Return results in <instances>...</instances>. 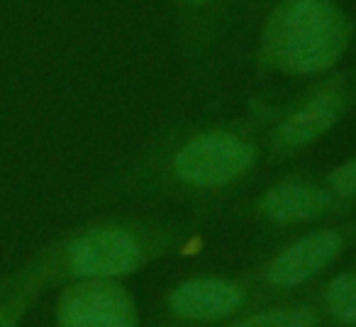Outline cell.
I'll return each instance as SVG.
<instances>
[{
  "mask_svg": "<svg viewBox=\"0 0 356 327\" xmlns=\"http://www.w3.org/2000/svg\"><path fill=\"white\" fill-rule=\"evenodd\" d=\"M349 25L330 0H283L264 30V56L288 74H317L339 61Z\"/></svg>",
  "mask_w": 356,
  "mask_h": 327,
  "instance_id": "obj_1",
  "label": "cell"
},
{
  "mask_svg": "<svg viewBox=\"0 0 356 327\" xmlns=\"http://www.w3.org/2000/svg\"><path fill=\"white\" fill-rule=\"evenodd\" d=\"M257 149L227 132H210L195 137L176 154V174L191 186H215L232 184L252 169Z\"/></svg>",
  "mask_w": 356,
  "mask_h": 327,
  "instance_id": "obj_2",
  "label": "cell"
},
{
  "mask_svg": "<svg viewBox=\"0 0 356 327\" xmlns=\"http://www.w3.org/2000/svg\"><path fill=\"white\" fill-rule=\"evenodd\" d=\"M61 325L69 327H129L137 310L124 288L108 278H86L66 288L56 308Z\"/></svg>",
  "mask_w": 356,
  "mask_h": 327,
  "instance_id": "obj_3",
  "label": "cell"
},
{
  "mask_svg": "<svg viewBox=\"0 0 356 327\" xmlns=\"http://www.w3.org/2000/svg\"><path fill=\"white\" fill-rule=\"evenodd\" d=\"M142 262L137 242L120 230H93L69 247V264L76 276L118 278L127 276Z\"/></svg>",
  "mask_w": 356,
  "mask_h": 327,
  "instance_id": "obj_4",
  "label": "cell"
},
{
  "mask_svg": "<svg viewBox=\"0 0 356 327\" xmlns=\"http://www.w3.org/2000/svg\"><path fill=\"white\" fill-rule=\"evenodd\" d=\"M339 249H341V237L337 232H332V230L307 234V237H302L300 242L288 247L286 252H281L268 264L266 269L268 283H273L278 288L300 286L312 273L325 269L339 254Z\"/></svg>",
  "mask_w": 356,
  "mask_h": 327,
  "instance_id": "obj_5",
  "label": "cell"
},
{
  "mask_svg": "<svg viewBox=\"0 0 356 327\" xmlns=\"http://www.w3.org/2000/svg\"><path fill=\"white\" fill-rule=\"evenodd\" d=\"M239 286L222 278H191L171 293V310L186 320H218L239 310Z\"/></svg>",
  "mask_w": 356,
  "mask_h": 327,
  "instance_id": "obj_6",
  "label": "cell"
},
{
  "mask_svg": "<svg viewBox=\"0 0 356 327\" xmlns=\"http://www.w3.org/2000/svg\"><path fill=\"white\" fill-rule=\"evenodd\" d=\"M330 196L315 186L288 184L268 191L261 200V213L271 223H300L320 218L330 210Z\"/></svg>",
  "mask_w": 356,
  "mask_h": 327,
  "instance_id": "obj_7",
  "label": "cell"
},
{
  "mask_svg": "<svg viewBox=\"0 0 356 327\" xmlns=\"http://www.w3.org/2000/svg\"><path fill=\"white\" fill-rule=\"evenodd\" d=\"M337 115H339V100L334 95H320V98L310 100V103L302 105L300 110H296L278 127L276 134L278 147L298 149L315 142L317 137H322L334 125Z\"/></svg>",
  "mask_w": 356,
  "mask_h": 327,
  "instance_id": "obj_8",
  "label": "cell"
},
{
  "mask_svg": "<svg viewBox=\"0 0 356 327\" xmlns=\"http://www.w3.org/2000/svg\"><path fill=\"white\" fill-rule=\"evenodd\" d=\"M327 308L337 320L356 325V273H341L327 286Z\"/></svg>",
  "mask_w": 356,
  "mask_h": 327,
  "instance_id": "obj_9",
  "label": "cell"
},
{
  "mask_svg": "<svg viewBox=\"0 0 356 327\" xmlns=\"http://www.w3.org/2000/svg\"><path fill=\"white\" fill-rule=\"evenodd\" d=\"M244 327H305V325H315V315L310 310H271V312H261V315H254L249 320L239 322Z\"/></svg>",
  "mask_w": 356,
  "mask_h": 327,
  "instance_id": "obj_10",
  "label": "cell"
},
{
  "mask_svg": "<svg viewBox=\"0 0 356 327\" xmlns=\"http://www.w3.org/2000/svg\"><path fill=\"white\" fill-rule=\"evenodd\" d=\"M330 189L337 196H354L356 193V157L349 159L346 164L337 166L330 174Z\"/></svg>",
  "mask_w": 356,
  "mask_h": 327,
  "instance_id": "obj_11",
  "label": "cell"
},
{
  "mask_svg": "<svg viewBox=\"0 0 356 327\" xmlns=\"http://www.w3.org/2000/svg\"><path fill=\"white\" fill-rule=\"evenodd\" d=\"M15 312L8 308H0V325H15Z\"/></svg>",
  "mask_w": 356,
  "mask_h": 327,
  "instance_id": "obj_12",
  "label": "cell"
},
{
  "mask_svg": "<svg viewBox=\"0 0 356 327\" xmlns=\"http://www.w3.org/2000/svg\"><path fill=\"white\" fill-rule=\"evenodd\" d=\"M186 3H191V6H205V3H210V0H186Z\"/></svg>",
  "mask_w": 356,
  "mask_h": 327,
  "instance_id": "obj_13",
  "label": "cell"
}]
</instances>
